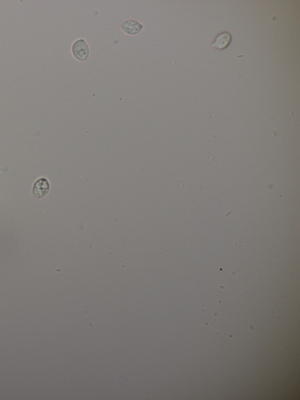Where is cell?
<instances>
[{
	"instance_id": "3",
	"label": "cell",
	"mask_w": 300,
	"mask_h": 400,
	"mask_svg": "<svg viewBox=\"0 0 300 400\" xmlns=\"http://www.w3.org/2000/svg\"><path fill=\"white\" fill-rule=\"evenodd\" d=\"M120 27L124 33L130 36L140 33L143 25L134 20H127L121 23Z\"/></svg>"
},
{
	"instance_id": "4",
	"label": "cell",
	"mask_w": 300,
	"mask_h": 400,
	"mask_svg": "<svg viewBox=\"0 0 300 400\" xmlns=\"http://www.w3.org/2000/svg\"><path fill=\"white\" fill-rule=\"evenodd\" d=\"M231 34L228 33V32H224V33L218 35L212 46L218 49H225L228 47L231 42Z\"/></svg>"
},
{
	"instance_id": "2",
	"label": "cell",
	"mask_w": 300,
	"mask_h": 400,
	"mask_svg": "<svg viewBox=\"0 0 300 400\" xmlns=\"http://www.w3.org/2000/svg\"><path fill=\"white\" fill-rule=\"evenodd\" d=\"M50 184L47 179L44 178H40L34 182L32 192L35 198L42 199L47 195Z\"/></svg>"
},
{
	"instance_id": "1",
	"label": "cell",
	"mask_w": 300,
	"mask_h": 400,
	"mask_svg": "<svg viewBox=\"0 0 300 400\" xmlns=\"http://www.w3.org/2000/svg\"><path fill=\"white\" fill-rule=\"evenodd\" d=\"M73 56L79 61H84L87 59L89 54L88 44L83 39L76 40L72 46Z\"/></svg>"
}]
</instances>
